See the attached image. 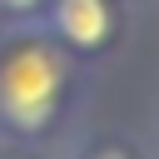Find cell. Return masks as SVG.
I'll use <instances>...</instances> for the list:
<instances>
[{
	"label": "cell",
	"instance_id": "obj_1",
	"mask_svg": "<svg viewBox=\"0 0 159 159\" xmlns=\"http://www.w3.org/2000/svg\"><path fill=\"white\" fill-rule=\"evenodd\" d=\"M60 75L65 70L45 45L10 50L5 65H0V114L20 129L45 124V114L55 109V94H60Z\"/></svg>",
	"mask_w": 159,
	"mask_h": 159
},
{
	"label": "cell",
	"instance_id": "obj_2",
	"mask_svg": "<svg viewBox=\"0 0 159 159\" xmlns=\"http://www.w3.org/2000/svg\"><path fill=\"white\" fill-rule=\"evenodd\" d=\"M55 25H60L65 40L89 50V45H99L109 35V5L104 0H60L55 5Z\"/></svg>",
	"mask_w": 159,
	"mask_h": 159
},
{
	"label": "cell",
	"instance_id": "obj_3",
	"mask_svg": "<svg viewBox=\"0 0 159 159\" xmlns=\"http://www.w3.org/2000/svg\"><path fill=\"white\" fill-rule=\"evenodd\" d=\"M0 5H10V10H30L35 0H0Z\"/></svg>",
	"mask_w": 159,
	"mask_h": 159
},
{
	"label": "cell",
	"instance_id": "obj_4",
	"mask_svg": "<svg viewBox=\"0 0 159 159\" xmlns=\"http://www.w3.org/2000/svg\"><path fill=\"white\" fill-rule=\"evenodd\" d=\"M99 159H119V154H99Z\"/></svg>",
	"mask_w": 159,
	"mask_h": 159
}]
</instances>
